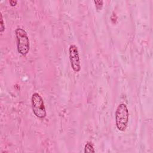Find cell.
<instances>
[{
    "label": "cell",
    "mask_w": 153,
    "mask_h": 153,
    "mask_svg": "<svg viewBox=\"0 0 153 153\" xmlns=\"http://www.w3.org/2000/svg\"><path fill=\"white\" fill-rule=\"evenodd\" d=\"M115 124L117 129L121 131L126 130L128 126L129 112L125 103H120L115 111Z\"/></svg>",
    "instance_id": "obj_1"
},
{
    "label": "cell",
    "mask_w": 153,
    "mask_h": 153,
    "mask_svg": "<svg viewBox=\"0 0 153 153\" xmlns=\"http://www.w3.org/2000/svg\"><path fill=\"white\" fill-rule=\"evenodd\" d=\"M17 40V51L22 56L27 54L30 48V42L26 31L22 27H17L15 30Z\"/></svg>",
    "instance_id": "obj_2"
},
{
    "label": "cell",
    "mask_w": 153,
    "mask_h": 153,
    "mask_svg": "<svg viewBox=\"0 0 153 153\" xmlns=\"http://www.w3.org/2000/svg\"><path fill=\"white\" fill-rule=\"evenodd\" d=\"M32 111L34 115L41 119L44 118L47 115L46 109L43 99L38 93H34L31 97Z\"/></svg>",
    "instance_id": "obj_3"
},
{
    "label": "cell",
    "mask_w": 153,
    "mask_h": 153,
    "mask_svg": "<svg viewBox=\"0 0 153 153\" xmlns=\"http://www.w3.org/2000/svg\"><path fill=\"white\" fill-rule=\"evenodd\" d=\"M69 57L71 66L73 71L79 72L81 71V60L78 47L75 44H71L69 48Z\"/></svg>",
    "instance_id": "obj_4"
},
{
    "label": "cell",
    "mask_w": 153,
    "mask_h": 153,
    "mask_svg": "<svg viewBox=\"0 0 153 153\" xmlns=\"http://www.w3.org/2000/svg\"><path fill=\"white\" fill-rule=\"evenodd\" d=\"M84 152H95L94 145L92 142L88 141L86 143L84 146Z\"/></svg>",
    "instance_id": "obj_5"
},
{
    "label": "cell",
    "mask_w": 153,
    "mask_h": 153,
    "mask_svg": "<svg viewBox=\"0 0 153 153\" xmlns=\"http://www.w3.org/2000/svg\"><path fill=\"white\" fill-rule=\"evenodd\" d=\"M94 3L95 4V7L98 11H100L102 9L103 6V1H94Z\"/></svg>",
    "instance_id": "obj_6"
},
{
    "label": "cell",
    "mask_w": 153,
    "mask_h": 153,
    "mask_svg": "<svg viewBox=\"0 0 153 153\" xmlns=\"http://www.w3.org/2000/svg\"><path fill=\"white\" fill-rule=\"evenodd\" d=\"M1 15V20H0V24H1V26H0V32L1 33H3V32L5 30V26H4V20H3V17H2V14L1 13L0 14Z\"/></svg>",
    "instance_id": "obj_7"
},
{
    "label": "cell",
    "mask_w": 153,
    "mask_h": 153,
    "mask_svg": "<svg viewBox=\"0 0 153 153\" xmlns=\"http://www.w3.org/2000/svg\"><path fill=\"white\" fill-rule=\"evenodd\" d=\"M9 4L11 7H14V6H16L17 5V1H10Z\"/></svg>",
    "instance_id": "obj_8"
}]
</instances>
